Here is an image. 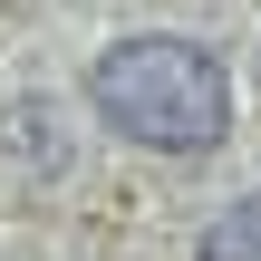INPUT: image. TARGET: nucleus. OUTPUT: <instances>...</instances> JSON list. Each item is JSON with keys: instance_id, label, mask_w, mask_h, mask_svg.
Returning a JSON list of instances; mask_svg holds the SVG:
<instances>
[{"instance_id": "obj_1", "label": "nucleus", "mask_w": 261, "mask_h": 261, "mask_svg": "<svg viewBox=\"0 0 261 261\" xmlns=\"http://www.w3.org/2000/svg\"><path fill=\"white\" fill-rule=\"evenodd\" d=\"M87 107H97V126H116L126 145H155V155H213L232 136V77H223V58L203 39H174V29L97 48Z\"/></svg>"}, {"instance_id": "obj_2", "label": "nucleus", "mask_w": 261, "mask_h": 261, "mask_svg": "<svg viewBox=\"0 0 261 261\" xmlns=\"http://www.w3.org/2000/svg\"><path fill=\"white\" fill-rule=\"evenodd\" d=\"M194 261H261V194L232 203V213H213L203 242H194Z\"/></svg>"}]
</instances>
